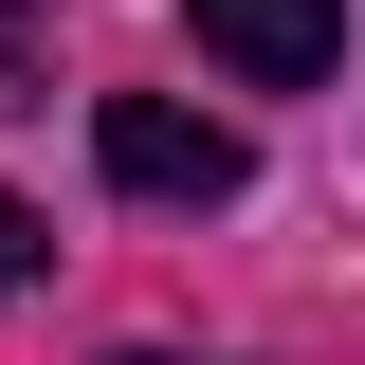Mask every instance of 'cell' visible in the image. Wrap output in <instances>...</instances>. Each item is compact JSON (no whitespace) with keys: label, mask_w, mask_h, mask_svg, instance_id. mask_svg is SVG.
Returning <instances> with one entry per match:
<instances>
[{"label":"cell","mask_w":365,"mask_h":365,"mask_svg":"<svg viewBox=\"0 0 365 365\" xmlns=\"http://www.w3.org/2000/svg\"><path fill=\"white\" fill-rule=\"evenodd\" d=\"M91 165L128 182V201H237V128H201V110H165V91H110V110H91Z\"/></svg>","instance_id":"6da1fadb"},{"label":"cell","mask_w":365,"mask_h":365,"mask_svg":"<svg viewBox=\"0 0 365 365\" xmlns=\"http://www.w3.org/2000/svg\"><path fill=\"white\" fill-rule=\"evenodd\" d=\"M182 19H201V55L256 73V91H311L329 55H347V0H182Z\"/></svg>","instance_id":"7a4b0ae2"},{"label":"cell","mask_w":365,"mask_h":365,"mask_svg":"<svg viewBox=\"0 0 365 365\" xmlns=\"http://www.w3.org/2000/svg\"><path fill=\"white\" fill-rule=\"evenodd\" d=\"M55 274V237H37V201H0V292H37Z\"/></svg>","instance_id":"3957f363"}]
</instances>
